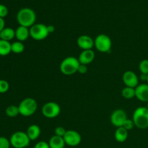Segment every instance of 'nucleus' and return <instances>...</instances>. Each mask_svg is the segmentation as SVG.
Instances as JSON below:
<instances>
[{
  "label": "nucleus",
  "instance_id": "f257e3e1",
  "mask_svg": "<svg viewBox=\"0 0 148 148\" xmlns=\"http://www.w3.org/2000/svg\"><path fill=\"white\" fill-rule=\"evenodd\" d=\"M17 21L20 26H24V27H28L36 24V14L34 10L30 8H23L17 14Z\"/></svg>",
  "mask_w": 148,
  "mask_h": 148
},
{
  "label": "nucleus",
  "instance_id": "f03ea898",
  "mask_svg": "<svg viewBox=\"0 0 148 148\" xmlns=\"http://www.w3.org/2000/svg\"><path fill=\"white\" fill-rule=\"evenodd\" d=\"M134 126L140 130L148 128V108L140 106L134 110L132 116Z\"/></svg>",
  "mask_w": 148,
  "mask_h": 148
},
{
  "label": "nucleus",
  "instance_id": "7ed1b4c3",
  "mask_svg": "<svg viewBox=\"0 0 148 148\" xmlns=\"http://www.w3.org/2000/svg\"><path fill=\"white\" fill-rule=\"evenodd\" d=\"M79 64L78 59L74 56H67L61 62L59 69L63 75L69 76L77 72Z\"/></svg>",
  "mask_w": 148,
  "mask_h": 148
},
{
  "label": "nucleus",
  "instance_id": "20e7f679",
  "mask_svg": "<svg viewBox=\"0 0 148 148\" xmlns=\"http://www.w3.org/2000/svg\"><path fill=\"white\" fill-rule=\"evenodd\" d=\"M20 114L23 116L28 117L33 115L38 108V103L34 98H26L18 105Z\"/></svg>",
  "mask_w": 148,
  "mask_h": 148
},
{
  "label": "nucleus",
  "instance_id": "39448f33",
  "mask_svg": "<svg viewBox=\"0 0 148 148\" xmlns=\"http://www.w3.org/2000/svg\"><path fill=\"white\" fill-rule=\"evenodd\" d=\"M9 140L11 146L14 148H26L30 143V140L27 133L22 131L13 133Z\"/></svg>",
  "mask_w": 148,
  "mask_h": 148
},
{
  "label": "nucleus",
  "instance_id": "423d86ee",
  "mask_svg": "<svg viewBox=\"0 0 148 148\" xmlns=\"http://www.w3.org/2000/svg\"><path fill=\"white\" fill-rule=\"evenodd\" d=\"M94 46L101 53H108L112 47L111 38L106 34H99L94 39Z\"/></svg>",
  "mask_w": 148,
  "mask_h": 148
},
{
  "label": "nucleus",
  "instance_id": "0eeeda50",
  "mask_svg": "<svg viewBox=\"0 0 148 148\" xmlns=\"http://www.w3.org/2000/svg\"><path fill=\"white\" fill-rule=\"evenodd\" d=\"M30 36L36 40H43L49 36L47 25L43 23H37L29 28Z\"/></svg>",
  "mask_w": 148,
  "mask_h": 148
},
{
  "label": "nucleus",
  "instance_id": "6e6552de",
  "mask_svg": "<svg viewBox=\"0 0 148 148\" xmlns=\"http://www.w3.org/2000/svg\"><path fill=\"white\" fill-rule=\"evenodd\" d=\"M41 112L43 116L48 119H54L61 113L60 106L56 102H48L43 106Z\"/></svg>",
  "mask_w": 148,
  "mask_h": 148
},
{
  "label": "nucleus",
  "instance_id": "1a4fd4ad",
  "mask_svg": "<svg viewBox=\"0 0 148 148\" xmlns=\"http://www.w3.org/2000/svg\"><path fill=\"white\" fill-rule=\"evenodd\" d=\"M65 144L69 147H76L81 143L82 137L78 132L75 130H66L64 136Z\"/></svg>",
  "mask_w": 148,
  "mask_h": 148
},
{
  "label": "nucleus",
  "instance_id": "9d476101",
  "mask_svg": "<svg viewBox=\"0 0 148 148\" xmlns=\"http://www.w3.org/2000/svg\"><path fill=\"white\" fill-rule=\"evenodd\" d=\"M127 119V114L122 109H116L114 111L110 117L111 124L116 128L122 127Z\"/></svg>",
  "mask_w": 148,
  "mask_h": 148
},
{
  "label": "nucleus",
  "instance_id": "9b49d317",
  "mask_svg": "<svg viewBox=\"0 0 148 148\" xmlns=\"http://www.w3.org/2000/svg\"><path fill=\"white\" fill-rule=\"evenodd\" d=\"M123 82L127 87L135 88L139 85V79L137 75L132 71H127L123 74Z\"/></svg>",
  "mask_w": 148,
  "mask_h": 148
},
{
  "label": "nucleus",
  "instance_id": "f8f14e48",
  "mask_svg": "<svg viewBox=\"0 0 148 148\" xmlns=\"http://www.w3.org/2000/svg\"><path fill=\"white\" fill-rule=\"evenodd\" d=\"M77 44L79 49L85 50H91L94 46V40L89 36L82 35L77 40Z\"/></svg>",
  "mask_w": 148,
  "mask_h": 148
},
{
  "label": "nucleus",
  "instance_id": "ddd939ff",
  "mask_svg": "<svg viewBox=\"0 0 148 148\" xmlns=\"http://www.w3.org/2000/svg\"><path fill=\"white\" fill-rule=\"evenodd\" d=\"M135 97L142 102H148V84L138 85L135 88Z\"/></svg>",
  "mask_w": 148,
  "mask_h": 148
},
{
  "label": "nucleus",
  "instance_id": "4468645a",
  "mask_svg": "<svg viewBox=\"0 0 148 148\" xmlns=\"http://www.w3.org/2000/svg\"><path fill=\"white\" fill-rule=\"evenodd\" d=\"M95 57V52L91 49V50L82 51L79 53V57H78L77 59L80 64L88 65L93 62Z\"/></svg>",
  "mask_w": 148,
  "mask_h": 148
},
{
  "label": "nucleus",
  "instance_id": "2eb2a0df",
  "mask_svg": "<svg viewBox=\"0 0 148 148\" xmlns=\"http://www.w3.org/2000/svg\"><path fill=\"white\" fill-rule=\"evenodd\" d=\"M30 37V30L28 27L19 26L15 30V38L19 41H25Z\"/></svg>",
  "mask_w": 148,
  "mask_h": 148
},
{
  "label": "nucleus",
  "instance_id": "dca6fc26",
  "mask_svg": "<svg viewBox=\"0 0 148 148\" xmlns=\"http://www.w3.org/2000/svg\"><path fill=\"white\" fill-rule=\"evenodd\" d=\"M40 128L37 124H32L30 127H28L26 133L28 136L30 141H34L36 140L40 135Z\"/></svg>",
  "mask_w": 148,
  "mask_h": 148
},
{
  "label": "nucleus",
  "instance_id": "f3484780",
  "mask_svg": "<svg viewBox=\"0 0 148 148\" xmlns=\"http://www.w3.org/2000/svg\"><path fill=\"white\" fill-rule=\"evenodd\" d=\"M49 145L50 148H64L66 145L63 137H59L55 134L50 138Z\"/></svg>",
  "mask_w": 148,
  "mask_h": 148
},
{
  "label": "nucleus",
  "instance_id": "a211bd4d",
  "mask_svg": "<svg viewBox=\"0 0 148 148\" xmlns=\"http://www.w3.org/2000/svg\"><path fill=\"white\" fill-rule=\"evenodd\" d=\"M114 137L118 143H124L128 138V131L123 127H118L114 133Z\"/></svg>",
  "mask_w": 148,
  "mask_h": 148
},
{
  "label": "nucleus",
  "instance_id": "6ab92c4d",
  "mask_svg": "<svg viewBox=\"0 0 148 148\" xmlns=\"http://www.w3.org/2000/svg\"><path fill=\"white\" fill-rule=\"evenodd\" d=\"M15 38V30L12 27H4L0 33V39L10 41Z\"/></svg>",
  "mask_w": 148,
  "mask_h": 148
},
{
  "label": "nucleus",
  "instance_id": "aec40b11",
  "mask_svg": "<svg viewBox=\"0 0 148 148\" xmlns=\"http://www.w3.org/2000/svg\"><path fill=\"white\" fill-rule=\"evenodd\" d=\"M11 52V43L0 39V56H7Z\"/></svg>",
  "mask_w": 148,
  "mask_h": 148
},
{
  "label": "nucleus",
  "instance_id": "412c9836",
  "mask_svg": "<svg viewBox=\"0 0 148 148\" xmlns=\"http://www.w3.org/2000/svg\"><path fill=\"white\" fill-rule=\"evenodd\" d=\"M25 50V46L23 42L14 41L11 43V51L12 53H16V54H20L22 53Z\"/></svg>",
  "mask_w": 148,
  "mask_h": 148
},
{
  "label": "nucleus",
  "instance_id": "4be33fe9",
  "mask_svg": "<svg viewBox=\"0 0 148 148\" xmlns=\"http://www.w3.org/2000/svg\"><path fill=\"white\" fill-rule=\"evenodd\" d=\"M121 95L125 99H132L135 97V88L126 86L121 91Z\"/></svg>",
  "mask_w": 148,
  "mask_h": 148
},
{
  "label": "nucleus",
  "instance_id": "5701e85b",
  "mask_svg": "<svg viewBox=\"0 0 148 148\" xmlns=\"http://www.w3.org/2000/svg\"><path fill=\"white\" fill-rule=\"evenodd\" d=\"M5 114L7 116L10 117V118H14V117L17 116L20 114L18 106L14 105L9 106L5 109Z\"/></svg>",
  "mask_w": 148,
  "mask_h": 148
},
{
  "label": "nucleus",
  "instance_id": "b1692460",
  "mask_svg": "<svg viewBox=\"0 0 148 148\" xmlns=\"http://www.w3.org/2000/svg\"><path fill=\"white\" fill-rule=\"evenodd\" d=\"M139 69L142 75H148V59H143L140 62Z\"/></svg>",
  "mask_w": 148,
  "mask_h": 148
},
{
  "label": "nucleus",
  "instance_id": "393cba45",
  "mask_svg": "<svg viewBox=\"0 0 148 148\" xmlns=\"http://www.w3.org/2000/svg\"><path fill=\"white\" fill-rule=\"evenodd\" d=\"M10 89V84L5 79H0V93H5Z\"/></svg>",
  "mask_w": 148,
  "mask_h": 148
},
{
  "label": "nucleus",
  "instance_id": "a878e982",
  "mask_svg": "<svg viewBox=\"0 0 148 148\" xmlns=\"http://www.w3.org/2000/svg\"><path fill=\"white\" fill-rule=\"evenodd\" d=\"M10 140L5 137H0V148H10Z\"/></svg>",
  "mask_w": 148,
  "mask_h": 148
},
{
  "label": "nucleus",
  "instance_id": "bb28decb",
  "mask_svg": "<svg viewBox=\"0 0 148 148\" xmlns=\"http://www.w3.org/2000/svg\"><path fill=\"white\" fill-rule=\"evenodd\" d=\"M122 127H124V129H126L127 131H129V130H132V129L134 128L135 126H134V121H133L132 119H127L125 121V122L124 123V124H123Z\"/></svg>",
  "mask_w": 148,
  "mask_h": 148
},
{
  "label": "nucleus",
  "instance_id": "cd10ccee",
  "mask_svg": "<svg viewBox=\"0 0 148 148\" xmlns=\"http://www.w3.org/2000/svg\"><path fill=\"white\" fill-rule=\"evenodd\" d=\"M66 132V130H65L64 127H56V128H55L54 134H55V135H56V136L64 137V136Z\"/></svg>",
  "mask_w": 148,
  "mask_h": 148
},
{
  "label": "nucleus",
  "instance_id": "c85d7f7f",
  "mask_svg": "<svg viewBox=\"0 0 148 148\" xmlns=\"http://www.w3.org/2000/svg\"><path fill=\"white\" fill-rule=\"evenodd\" d=\"M8 9L5 5L2 4H0V17L1 18H4L7 17L8 14Z\"/></svg>",
  "mask_w": 148,
  "mask_h": 148
},
{
  "label": "nucleus",
  "instance_id": "c756f323",
  "mask_svg": "<svg viewBox=\"0 0 148 148\" xmlns=\"http://www.w3.org/2000/svg\"><path fill=\"white\" fill-rule=\"evenodd\" d=\"M33 148H50L49 143H46L45 141H40L35 145Z\"/></svg>",
  "mask_w": 148,
  "mask_h": 148
},
{
  "label": "nucleus",
  "instance_id": "7c9ffc66",
  "mask_svg": "<svg viewBox=\"0 0 148 148\" xmlns=\"http://www.w3.org/2000/svg\"><path fill=\"white\" fill-rule=\"evenodd\" d=\"M87 72H88V66H87V65L80 64L79 66V68H78L77 72L82 74V75H84V74L87 73Z\"/></svg>",
  "mask_w": 148,
  "mask_h": 148
},
{
  "label": "nucleus",
  "instance_id": "2f4dec72",
  "mask_svg": "<svg viewBox=\"0 0 148 148\" xmlns=\"http://www.w3.org/2000/svg\"><path fill=\"white\" fill-rule=\"evenodd\" d=\"M4 27H5V21H4V18L0 17V33L2 31Z\"/></svg>",
  "mask_w": 148,
  "mask_h": 148
},
{
  "label": "nucleus",
  "instance_id": "473e14b6",
  "mask_svg": "<svg viewBox=\"0 0 148 148\" xmlns=\"http://www.w3.org/2000/svg\"><path fill=\"white\" fill-rule=\"evenodd\" d=\"M47 28H48V31H49V34H50V33H53V32L55 31L54 26L51 25H47Z\"/></svg>",
  "mask_w": 148,
  "mask_h": 148
},
{
  "label": "nucleus",
  "instance_id": "72a5a7b5",
  "mask_svg": "<svg viewBox=\"0 0 148 148\" xmlns=\"http://www.w3.org/2000/svg\"><path fill=\"white\" fill-rule=\"evenodd\" d=\"M146 82H147V83L148 84V75H147V80H146Z\"/></svg>",
  "mask_w": 148,
  "mask_h": 148
},
{
  "label": "nucleus",
  "instance_id": "f704fd0d",
  "mask_svg": "<svg viewBox=\"0 0 148 148\" xmlns=\"http://www.w3.org/2000/svg\"><path fill=\"white\" fill-rule=\"evenodd\" d=\"M147 108H148V102H147Z\"/></svg>",
  "mask_w": 148,
  "mask_h": 148
}]
</instances>
